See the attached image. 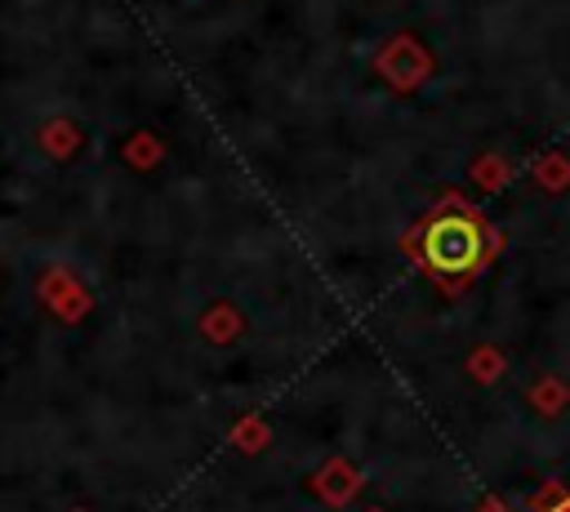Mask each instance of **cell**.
<instances>
[{"label": "cell", "instance_id": "6da1fadb", "mask_svg": "<svg viewBox=\"0 0 570 512\" xmlns=\"http://www.w3.org/2000/svg\"><path fill=\"white\" fill-rule=\"evenodd\" d=\"M423 258L436 276H472L485 258V236L481 223L468 214H441L436 223H428L423 232Z\"/></svg>", "mask_w": 570, "mask_h": 512}, {"label": "cell", "instance_id": "ba28073f", "mask_svg": "<svg viewBox=\"0 0 570 512\" xmlns=\"http://www.w3.org/2000/svg\"><path fill=\"white\" fill-rule=\"evenodd\" d=\"M76 512H85V508H76Z\"/></svg>", "mask_w": 570, "mask_h": 512}, {"label": "cell", "instance_id": "52a82bcc", "mask_svg": "<svg viewBox=\"0 0 570 512\" xmlns=\"http://www.w3.org/2000/svg\"><path fill=\"white\" fill-rule=\"evenodd\" d=\"M370 512H383V508H370Z\"/></svg>", "mask_w": 570, "mask_h": 512}, {"label": "cell", "instance_id": "3957f363", "mask_svg": "<svg viewBox=\"0 0 570 512\" xmlns=\"http://www.w3.org/2000/svg\"><path fill=\"white\" fill-rule=\"evenodd\" d=\"M240 329H245V316H240L232 303H214V307L200 316V334L214 338V343H232Z\"/></svg>", "mask_w": 570, "mask_h": 512}, {"label": "cell", "instance_id": "5b68a950", "mask_svg": "<svg viewBox=\"0 0 570 512\" xmlns=\"http://www.w3.org/2000/svg\"><path fill=\"white\" fill-rule=\"evenodd\" d=\"M468 374H472L476 383H494V378L503 374V352H499V347H476V352L468 356Z\"/></svg>", "mask_w": 570, "mask_h": 512}, {"label": "cell", "instance_id": "277c9868", "mask_svg": "<svg viewBox=\"0 0 570 512\" xmlns=\"http://www.w3.org/2000/svg\"><path fill=\"white\" fill-rule=\"evenodd\" d=\"M566 401H570V387H566L561 378H539V383L530 387V405H534L539 414H557Z\"/></svg>", "mask_w": 570, "mask_h": 512}, {"label": "cell", "instance_id": "8992f818", "mask_svg": "<svg viewBox=\"0 0 570 512\" xmlns=\"http://www.w3.org/2000/svg\"><path fill=\"white\" fill-rule=\"evenodd\" d=\"M232 445H240V450H263V445H267V423H263V419H240V423L232 427Z\"/></svg>", "mask_w": 570, "mask_h": 512}, {"label": "cell", "instance_id": "7a4b0ae2", "mask_svg": "<svg viewBox=\"0 0 570 512\" xmlns=\"http://www.w3.org/2000/svg\"><path fill=\"white\" fill-rule=\"evenodd\" d=\"M312 490H316L330 508H343V503L361 490V476H356V467H352L347 459H330V463L312 476Z\"/></svg>", "mask_w": 570, "mask_h": 512}]
</instances>
